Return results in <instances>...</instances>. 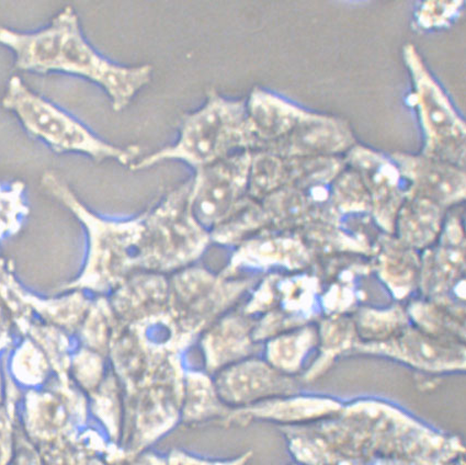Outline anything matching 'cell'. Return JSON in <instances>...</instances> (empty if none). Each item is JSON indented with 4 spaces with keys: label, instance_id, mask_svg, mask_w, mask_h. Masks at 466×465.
<instances>
[{
    "label": "cell",
    "instance_id": "6da1fadb",
    "mask_svg": "<svg viewBox=\"0 0 466 465\" xmlns=\"http://www.w3.org/2000/svg\"><path fill=\"white\" fill-rule=\"evenodd\" d=\"M0 44L15 53V68L21 71L62 72L99 85L116 112L125 110L152 79L151 66H117L99 55L85 39L78 15L71 6L40 31L25 34L0 28Z\"/></svg>",
    "mask_w": 466,
    "mask_h": 465
},
{
    "label": "cell",
    "instance_id": "7a4b0ae2",
    "mask_svg": "<svg viewBox=\"0 0 466 465\" xmlns=\"http://www.w3.org/2000/svg\"><path fill=\"white\" fill-rule=\"evenodd\" d=\"M42 183L87 229V266L78 281L69 288L106 291L126 281L133 270H153L144 220L146 216L127 221L105 220L90 212L55 173H46Z\"/></svg>",
    "mask_w": 466,
    "mask_h": 465
},
{
    "label": "cell",
    "instance_id": "3957f363",
    "mask_svg": "<svg viewBox=\"0 0 466 465\" xmlns=\"http://www.w3.org/2000/svg\"><path fill=\"white\" fill-rule=\"evenodd\" d=\"M259 143L251 130L246 101L208 93L206 104L182 116L179 137L173 146L138 159L132 170H143L166 160H181L199 169L240 152H255Z\"/></svg>",
    "mask_w": 466,
    "mask_h": 465
},
{
    "label": "cell",
    "instance_id": "277c9868",
    "mask_svg": "<svg viewBox=\"0 0 466 465\" xmlns=\"http://www.w3.org/2000/svg\"><path fill=\"white\" fill-rule=\"evenodd\" d=\"M2 104L15 112L32 136L56 153H80L97 162L115 159L125 166L136 163L141 154L137 146L122 148L101 140L67 112L31 92L19 76L10 78Z\"/></svg>",
    "mask_w": 466,
    "mask_h": 465
},
{
    "label": "cell",
    "instance_id": "5b68a950",
    "mask_svg": "<svg viewBox=\"0 0 466 465\" xmlns=\"http://www.w3.org/2000/svg\"><path fill=\"white\" fill-rule=\"evenodd\" d=\"M412 82V100L420 115L425 147L422 155L464 168L465 123L433 78L414 45L403 50Z\"/></svg>",
    "mask_w": 466,
    "mask_h": 465
},
{
    "label": "cell",
    "instance_id": "8992f818",
    "mask_svg": "<svg viewBox=\"0 0 466 465\" xmlns=\"http://www.w3.org/2000/svg\"><path fill=\"white\" fill-rule=\"evenodd\" d=\"M192 179L169 192L146 215V228L155 271L181 268L200 258L211 242L210 232L192 215Z\"/></svg>",
    "mask_w": 466,
    "mask_h": 465
},
{
    "label": "cell",
    "instance_id": "52a82bcc",
    "mask_svg": "<svg viewBox=\"0 0 466 465\" xmlns=\"http://www.w3.org/2000/svg\"><path fill=\"white\" fill-rule=\"evenodd\" d=\"M253 283V280L227 281L203 268L186 269L169 282L167 309L190 344Z\"/></svg>",
    "mask_w": 466,
    "mask_h": 465
},
{
    "label": "cell",
    "instance_id": "ba28073f",
    "mask_svg": "<svg viewBox=\"0 0 466 465\" xmlns=\"http://www.w3.org/2000/svg\"><path fill=\"white\" fill-rule=\"evenodd\" d=\"M253 152H240L196 170L190 190L192 215L207 229L218 227L248 196Z\"/></svg>",
    "mask_w": 466,
    "mask_h": 465
},
{
    "label": "cell",
    "instance_id": "9c48e42d",
    "mask_svg": "<svg viewBox=\"0 0 466 465\" xmlns=\"http://www.w3.org/2000/svg\"><path fill=\"white\" fill-rule=\"evenodd\" d=\"M344 160L366 187L378 226L385 232L394 233L396 218L409 190L398 165L384 154L358 144L345 154Z\"/></svg>",
    "mask_w": 466,
    "mask_h": 465
},
{
    "label": "cell",
    "instance_id": "30bf717a",
    "mask_svg": "<svg viewBox=\"0 0 466 465\" xmlns=\"http://www.w3.org/2000/svg\"><path fill=\"white\" fill-rule=\"evenodd\" d=\"M356 349L368 354L394 358L427 372L463 370L465 367L462 344L417 329H405L381 343H367Z\"/></svg>",
    "mask_w": 466,
    "mask_h": 465
},
{
    "label": "cell",
    "instance_id": "8fae6325",
    "mask_svg": "<svg viewBox=\"0 0 466 465\" xmlns=\"http://www.w3.org/2000/svg\"><path fill=\"white\" fill-rule=\"evenodd\" d=\"M216 389L224 402L250 405L273 398L292 397L299 392V384L269 363L250 359L225 369L217 379Z\"/></svg>",
    "mask_w": 466,
    "mask_h": 465
},
{
    "label": "cell",
    "instance_id": "7c38bea8",
    "mask_svg": "<svg viewBox=\"0 0 466 465\" xmlns=\"http://www.w3.org/2000/svg\"><path fill=\"white\" fill-rule=\"evenodd\" d=\"M355 146L356 138L347 122L309 111L290 135L266 147L264 151L283 158L337 157Z\"/></svg>",
    "mask_w": 466,
    "mask_h": 465
},
{
    "label": "cell",
    "instance_id": "4fadbf2b",
    "mask_svg": "<svg viewBox=\"0 0 466 465\" xmlns=\"http://www.w3.org/2000/svg\"><path fill=\"white\" fill-rule=\"evenodd\" d=\"M392 159L410 184L406 195L426 197L443 208L464 200V168L422 154L394 153Z\"/></svg>",
    "mask_w": 466,
    "mask_h": 465
},
{
    "label": "cell",
    "instance_id": "5bb4252c",
    "mask_svg": "<svg viewBox=\"0 0 466 465\" xmlns=\"http://www.w3.org/2000/svg\"><path fill=\"white\" fill-rule=\"evenodd\" d=\"M309 260L308 246L298 235L265 233L240 244L223 276L233 274L239 267L267 269L282 266L294 270L308 265Z\"/></svg>",
    "mask_w": 466,
    "mask_h": 465
},
{
    "label": "cell",
    "instance_id": "9a60e30c",
    "mask_svg": "<svg viewBox=\"0 0 466 465\" xmlns=\"http://www.w3.org/2000/svg\"><path fill=\"white\" fill-rule=\"evenodd\" d=\"M246 110L259 149L290 135L309 114L301 106L261 88L251 92Z\"/></svg>",
    "mask_w": 466,
    "mask_h": 465
},
{
    "label": "cell",
    "instance_id": "2e32d148",
    "mask_svg": "<svg viewBox=\"0 0 466 465\" xmlns=\"http://www.w3.org/2000/svg\"><path fill=\"white\" fill-rule=\"evenodd\" d=\"M253 320L230 314L213 324L202 339L207 367L210 371L243 361L254 351Z\"/></svg>",
    "mask_w": 466,
    "mask_h": 465
},
{
    "label": "cell",
    "instance_id": "e0dca14e",
    "mask_svg": "<svg viewBox=\"0 0 466 465\" xmlns=\"http://www.w3.org/2000/svg\"><path fill=\"white\" fill-rule=\"evenodd\" d=\"M446 208L415 195H406L396 218L399 240L411 249H424L441 237Z\"/></svg>",
    "mask_w": 466,
    "mask_h": 465
},
{
    "label": "cell",
    "instance_id": "ac0fdd59",
    "mask_svg": "<svg viewBox=\"0 0 466 465\" xmlns=\"http://www.w3.org/2000/svg\"><path fill=\"white\" fill-rule=\"evenodd\" d=\"M169 282L157 274H142L127 280L117 292V313L131 325L154 317L168 307Z\"/></svg>",
    "mask_w": 466,
    "mask_h": 465
},
{
    "label": "cell",
    "instance_id": "d6986e66",
    "mask_svg": "<svg viewBox=\"0 0 466 465\" xmlns=\"http://www.w3.org/2000/svg\"><path fill=\"white\" fill-rule=\"evenodd\" d=\"M342 405L325 398H291L268 399L238 410V419H262L281 422H309L339 414Z\"/></svg>",
    "mask_w": 466,
    "mask_h": 465
},
{
    "label": "cell",
    "instance_id": "ffe728a7",
    "mask_svg": "<svg viewBox=\"0 0 466 465\" xmlns=\"http://www.w3.org/2000/svg\"><path fill=\"white\" fill-rule=\"evenodd\" d=\"M319 341L318 329L312 326L289 330L268 343V363L277 370L292 376L301 370L305 359Z\"/></svg>",
    "mask_w": 466,
    "mask_h": 465
},
{
    "label": "cell",
    "instance_id": "44dd1931",
    "mask_svg": "<svg viewBox=\"0 0 466 465\" xmlns=\"http://www.w3.org/2000/svg\"><path fill=\"white\" fill-rule=\"evenodd\" d=\"M420 265L414 249L399 239H385L380 256V274L396 296L406 297L415 286Z\"/></svg>",
    "mask_w": 466,
    "mask_h": 465
},
{
    "label": "cell",
    "instance_id": "7402d4cb",
    "mask_svg": "<svg viewBox=\"0 0 466 465\" xmlns=\"http://www.w3.org/2000/svg\"><path fill=\"white\" fill-rule=\"evenodd\" d=\"M269 227L261 203L246 196L227 220L210 231L211 240L218 244H242L251 234Z\"/></svg>",
    "mask_w": 466,
    "mask_h": 465
},
{
    "label": "cell",
    "instance_id": "603a6c76",
    "mask_svg": "<svg viewBox=\"0 0 466 465\" xmlns=\"http://www.w3.org/2000/svg\"><path fill=\"white\" fill-rule=\"evenodd\" d=\"M291 184V167L288 158L264 151L253 152L248 196L264 200L273 192Z\"/></svg>",
    "mask_w": 466,
    "mask_h": 465
},
{
    "label": "cell",
    "instance_id": "cb8c5ba5",
    "mask_svg": "<svg viewBox=\"0 0 466 465\" xmlns=\"http://www.w3.org/2000/svg\"><path fill=\"white\" fill-rule=\"evenodd\" d=\"M319 337L321 344L320 356L305 374V381H312L319 377L328 370L336 357L355 346L356 328L350 320L333 319L321 326Z\"/></svg>",
    "mask_w": 466,
    "mask_h": 465
},
{
    "label": "cell",
    "instance_id": "d4e9b609",
    "mask_svg": "<svg viewBox=\"0 0 466 465\" xmlns=\"http://www.w3.org/2000/svg\"><path fill=\"white\" fill-rule=\"evenodd\" d=\"M331 213L334 216L371 213V200L355 170L347 167L331 184Z\"/></svg>",
    "mask_w": 466,
    "mask_h": 465
},
{
    "label": "cell",
    "instance_id": "484cf974",
    "mask_svg": "<svg viewBox=\"0 0 466 465\" xmlns=\"http://www.w3.org/2000/svg\"><path fill=\"white\" fill-rule=\"evenodd\" d=\"M225 409L219 403L216 386L202 373L187 376L185 417L187 420H201L223 414Z\"/></svg>",
    "mask_w": 466,
    "mask_h": 465
},
{
    "label": "cell",
    "instance_id": "4316f807",
    "mask_svg": "<svg viewBox=\"0 0 466 465\" xmlns=\"http://www.w3.org/2000/svg\"><path fill=\"white\" fill-rule=\"evenodd\" d=\"M25 186L15 183L9 188L0 187V238L20 228L21 220L28 215L24 202Z\"/></svg>",
    "mask_w": 466,
    "mask_h": 465
},
{
    "label": "cell",
    "instance_id": "83f0119b",
    "mask_svg": "<svg viewBox=\"0 0 466 465\" xmlns=\"http://www.w3.org/2000/svg\"><path fill=\"white\" fill-rule=\"evenodd\" d=\"M406 318L399 309L383 313L366 312L359 318V333L366 339H371V343H381L389 339L395 329L403 328Z\"/></svg>",
    "mask_w": 466,
    "mask_h": 465
},
{
    "label": "cell",
    "instance_id": "f1b7e54d",
    "mask_svg": "<svg viewBox=\"0 0 466 465\" xmlns=\"http://www.w3.org/2000/svg\"><path fill=\"white\" fill-rule=\"evenodd\" d=\"M463 6V2H426L417 9V24L426 30L443 28L458 18Z\"/></svg>",
    "mask_w": 466,
    "mask_h": 465
},
{
    "label": "cell",
    "instance_id": "f546056e",
    "mask_svg": "<svg viewBox=\"0 0 466 465\" xmlns=\"http://www.w3.org/2000/svg\"><path fill=\"white\" fill-rule=\"evenodd\" d=\"M110 326V311L106 303L99 302V306L91 312L86 324L85 333L91 344H103Z\"/></svg>",
    "mask_w": 466,
    "mask_h": 465
},
{
    "label": "cell",
    "instance_id": "4dcf8cb0",
    "mask_svg": "<svg viewBox=\"0 0 466 465\" xmlns=\"http://www.w3.org/2000/svg\"><path fill=\"white\" fill-rule=\"evenodd\" d=\"M454 465H464L462 458H460L459 462L455 463Z\"/></svg>",
    "mask_w": 466,
    "mask_h": 465
}]
</instances>
